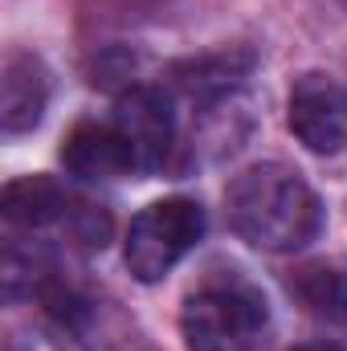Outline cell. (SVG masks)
<instances>
[{
	"instance_id": "cell-1",
	"label": "cell",
	"mask_w": 347,
	"mask_h": 351,
	"mask_svg": "<svg viewBox=\"0 0 347 351\" xmlns=\"http://www.w3.org/2000/svg\"><path fill=\"white\" fill-rule=\"evenodd\" d=\"M229 229L265 254H294L323 229V204L315 188L286 164H254L225 192Z\"/></svg>"
},
{
	"instance_id": "cell-2",
	"label": "cell",
	"mask_w": 347,
	"mask_h": 351,
	"mask_svg": "<svg viewBox=\"0 0 347 351\" xmlns=\"http://www.w3.org/2000/svg\"><path fill=\"white\" fill-rule=\"evenodd\" d=\"M265 298L250 282H208L188 294L180 311V331L188 351H254L265 331Z\"/></svg>"
},
{
	"instance_id": "cell-3",
	"label": "cell",
	"mask_w": 347,
	"mask_h": 351,
	"mask_svg": "<svg viewBox=\"0 0 347 351\" xmlns=\"http://www.w3.org/2000/svg\"><path fill=\"white\" fill-rule=\"evenodd\" d=\"M204 237V208L192 196H168L147 204L131 229H127V245H123V262L139 282H160L168 278L184 254L196 250V241Z\"/></svg>"
},
{
	"instance_id": "cell-4",
	"label": "cell",
	"mask_w": 347,
	"mask_h": 351,
	"mask_svg": "<svg viewBox=\"0 0 347 351\" xmlns=\"http://www.w3.org/2000/svg\"><path fill=\"white\" fill-rule=\"evenodd\" d=\"M286 123L294 139L315 156H335L347 143V98L323 74H302L290 90Z\"/></svg>"
},
{
	"instance_id": "cell-5",
	"label": "cell",
	"mask_w": 347,
	"mask_h": 351,
	"mask_svg": "<svg viewBox=\"0 0 347 351\" xmlns=\"http://www.w3.org/2000/svg\"><path fill=\"white\" fill-rule=\"evenodd\" d=\"M115 123L131 143L135 172H160L168 152H172V135H176L172 98L160 86H131L119 98Z\"/></svg>"
},
{
	"instance_id": "cell-6",
	"label": "cell",
	"mask_w": 347,
	"mask_h": 351,
	"mask_svg": "<svg viewBox=\"0 0 347 351\" xmlns=\"http://www.w3.org/2000/svg\"><path fill=\"white\" fill-rule=\"evenodd\" d=\"M49 70L33 53H8L0 66V127L4 135H25L45 119Z\"/></svg>"
},
{
	"instance_id": "cell-7",
	"label": "cell",
	"mask_w": 347,
	"mask_h": 351,
	"mask_svg": "<svg viewBox=\"0 0 347 351\" xmlns=\"http://www.w3.org/2000/svg\"><path fill=\"white\" fill-rule=\"evenodd\" d=\"M62 164H66V172L82 176V180H119V176L135 172L131 143L115 119L74 127L66 147H62Z\"/></svg>"
},
{
	"instance_id": "cell-8",
	"label": "cell",
	"mask_w": 347,
	"mask_h": 351,
	"mask_svg": "<svg viewBox=\"0 0 347 351\" xmlns=\"http://www.w3.org/2000/svg\"><path fill=\"white\" fill-rule=\"evenodd\" d=\"M254 66H258L254 49L233 45V49L200 53V58H192V62L172 66V82H176L180 94H188V98H196V102L213 106V102H225L233 90L241 86V82L254 74Z\"/></svg>"
},
{
	"instance_id": "cell-9",
	"label": "cell",
	"mask_w": 347,
	"mask_h": 351,
	"mask_svg": "<svg viewBox=\"0 0 347 351\" xmlns=\"http://www.w3.org/2000/svg\"><path fill=\"white\" fill-rule=\"evenodd\" d=\"M62 217H70V192L53 176H21L4 188V221L8 225L41 229Z\"/></svg>"
},
{
	"instance_id": "cell-10",
	"label": "cell",
	"mask_w": 347,
	"mask_h": 351,
	"mask_svg": "<svg viewBox=\"0 0 347 351\" xmlns=\"http://www.w3.org/2000/svg\"><path fill=\"white\" fill-rule=\"evenodd\" d=\"M290 294L327 323H347V274L335 265H302L290 278Z\"/></svg>"
},
{
	"instance_id": "cell-11",
	"label": "cell",
	"mask_w": 347,
	"mask_h": 351,
	"mask_svg": "<svg viewBox=\"0 0 347 351\" xmlns=\"http://www.w3.org/2000/svg\"><path fill=\"white\" fill-rule=\"evenodd\" d=\"M294 351H344V348H335V343H298Z\"/></svg>"
}]
</instances>
